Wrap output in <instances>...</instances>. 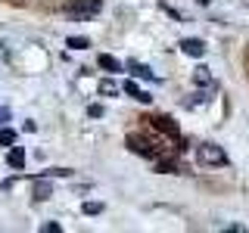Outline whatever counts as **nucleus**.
Segmentation results:
<instances>
[{
	"label": "nucleus",
	"mask_w": 249,
	"mask_h": 233,
	"mask_svg": "<svg viewBox=\"0 0 249 233\" xmlns=\"http://www.w3.org/2000/svg\"><path fill=\"white\" fill-rule=\"evenodd\" d=\"M193 81H196V84H202V87H212V84H215L206 66H199V68H196V75H193Z\"/></svg>",
	"instance_id": "10"
},
{
	"label": "nucleus",
	"mask_w": 249,
	"mask_h": 233,
	"mask_svg": "<svg viewBox=\"0 0 249 233\" xmlns=\"http://www.w3.org/2000/svg\"><path fill=\"white\" fill-rule=\"evenodd\" d=\"M88 112H90V118H103V112H106V109L100 106V103H93V106L88 109Z\"/></svg>",
	"instance_id": "15"
},
{
	"label": "nucleus",
	"mask_w": 249,
	"mask_h": 233,
	"mask_svg": "<svg viewBox=\"0 0 249 233\" xmlns=\"http://www.w3.org/2000/svg\"><path fill=\"white\" fill-rule=\"evenodd\" d=\"M62 10L69 16H75V19H90V16H97L103 10V0H66Z\"/></svg>",
	"instance_id": "3"
},
{
	"label": "nucleus",
	"mask_w": 249,
	"mask_h": 233,
	"mask_svg": "<svg viewBox=\"0 0 249 233\" xmlns=\"http://www.w3.org/2000/svg\"><path fill=\"white\" fill-rule=\"evenodd\" d=\"M50 196H53V190H50V183H47V177H37V181H35V199L44 202Z\"/></svg>",
	"instance_id": "8"
},
{
	"label": "nucleus",
	"mask_w": 249,
	"mask_h": 233,
	"mask_svg": "<svg viewBox=\"0 0 249 233\" xmlns=\"http://www.w3.org/2000/svg\"><path fill=\"white\" fill-rule=\"evenodd\" d=\"M81 212L84 215H100V212H103V202H84Z\"/></svg>",
	"instance_id": "12"
},
{
	"label": "nucleus",
	"mask_w": 249,
	"mask_h": 233,
	"mask_svg": "<svg viewBox=\"0 0 249 233\" xmlns=\"http://www.w3.org/2000/svg\"><path fill=\"white\" fill-rule=\"evenodd\" d=\"M181 50L187 53V56H206V44L199 41V37H187V41H181Z\"/></svg>",
	"instance_id": "4"
},
{
	"label": "nucleus",
	"mask_w": 249,
	"mask_h": 233,
	"mask_svg": "<svg viewBox=\"0 0 249 233\" xmlns=\"http://www.w3.org/2000/svg\"><path fill=\"white\" fill-rule=\"evenodd\" d=\"M13 143H16V131L3 128V131H0V146H13Z\"/></svg>",
	"instance_id": "11"
},
{
	"label": "nucleus",
	"mask_w": 249,
	"mask_h": 233,
	"mask_svg": "<svg viewBox=\"0 0 249 233\" xmlns=\"http://www.w3.org/2000/svg\"><path fill=\"white\" fill-rule=\"evenodd\" d=\"M196 162L202 168H224L228 165V152L218 143H199L196 146Z\"/></svg>",
	"instance_id": "2"
},
{
	"label": "nucleus",
	"mask_w": 249,
	"mask_h": 233,
	"mask_svg": "<svg viewBox=\"0 0 249 233\" xmlns=\"http://www.w3.org/2000/svg\"><path fill=\"white\" fill-rule=\"evenodd\" d=\"M97 66H100V68H106V72H122V62L115 59V56H109V53H103V56L97 59Z\"/></svg>",
	"instance_id": "9"
},
{
	"label": "nucleus",
	"mask_w": 249,
	"mask_h": 233,
	"mask_svg": "<svg viewBox=\"0 0 249 233\" xmlns=\"http://www.w3.org/2000/svg\"><path fill=\"white\" fill-rule=\"evenodd\" d=\"M100 93L112 97V93H119V87H115V81H103V84H100Z\"/></svg>",
	"instance_id": "14"
},
{
	"label": "nucleus",
	"mask_w": 249,
	"mask_h": 233,
	"mask_svg": "<svg viewBox=\"0 0 249 233\" xmlns=\"http://www.w3.org/2000/svg\"><path fill=\"white\" fill-rule=\"evenodd\" d=\"M122 90H124V93H128V97H134V100H137V103H150V100H153V97H150V93H146V90H140V87H137V84H134V81H124V84H122Z\"/></svg>",
	"instance_id": "6"
},
{
	"label": "nucleus",
	"mask_w": 249,
	"mask_h": 233,
	"mask_svg": "<svg viewBox=\"0 0 249 233\" xmlns=\"http://www.w3.org/2000/svg\"><path fill=\"white\" fill-rule=\"evenodd\" d=\"M196 3H202V6H209V3H212V0H196Z\"/></svg>",
	"instance_id": "17"
},
{
	"label": "nucleus",
	"mask_w": 249,
	"mask_h": 233,
	"mask_svg": "<svg viewBox=\"0 0 249 233\" xmlns=\"http://www.w3.org/2000/svg\"><path fill=\"white\" fill-rule=\"evenodd\" d=\"M143 121L150 124V128H156L159 134H165V137H168V140H171V143H175L181 152L187 150V143H184V137H181V128L175 124V118H168V115H146Z\"/></svg>",
	"instance_id": "1"
},
{
	"label": "nucleus",
	"mask_w": 249,
	"mask_h": 233,
	"mask_svg": "<svg viewBox=\"0 0 249 233\" xmlns=\"http://www.w3.org/2000/svg\"><path fill=\"white\" fill-rule=\"evenodd\" d=\"M10 118V109H0V121H6Z\"/></svg>",
	"instance_id": "16"
},
{
	"label": "nucleus",
	"mask_w": 249,
	"mask_h": 233,
	"mask_svg": "<svg viewBox=\"0 0 249 233\" xmlns=\"http://www.w3.org/2000/svg\"><path fill=\"white\" fill-rule=\"evenodd\" d=\"M66 47H72V50H88V41H84V37H69V41H66Z\"/></svg>",
	"instance_id": "13"
},
{
	"label": "nucleus",
	"mask_w": 249,
	"mask_h": 233,
	"mask_svg": "<svg viewBox=\"0 0 249 233\" xmlns=\"http://www.w3.org/2000/svg\"><path fill=\"white\" fill-rule=\"evenodd\" d=\"M128 68H131V75H137V78H143V81H156V72L150 66H143V62H128Z\"/></svg>",
	"instance_id": "7"
},
{
	"label": "nucleus",
	"mask_w": 249,
	"mask_h": 233,
	"mask_svg": "<svg viewBox=\"0 0 249 233\" xmlns=\"http://www.w3.org/2000/svg\"><path fill=\"white\" fill-rule=\"evenodd\" d=\"M6 162H10V168L22 171V168H25V150H22V146H10V152H6Z\"/></svg>",
	"instance_id": "5"
}]
</instances>
